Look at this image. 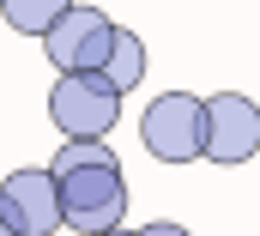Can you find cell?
Returning <instances> with one entry per match:
<instances>
[{"label": "cell", "mask_w": 260, "mask_h": 236, "mask_svg": "<svg viewBox=\"0 0 260 236\" xmlns=\"http://www.w3.org/2000/svg\"><path fill=\"white\" fill-rule=\"evenodd\" d=\"M61 182V218L67 230L79 236H103L121 230L127 218V182H121V164H85V170H67Z\"/></svg>", "instance_id": "1"}, {"label": "cell", "mask_w": 260, "mask_h": 236, "mask_svg": "<svg viewBox=\"0 0 260 236\" xmlns=\"http://www.w3.org/2000/svg\"><path fill=\"white\" fill-rule=\"evenodd\" d=\"M139 145L157 164H194V158H206V97H188V91L151 97L145 115H139Z\"/></svg>", "instance_id": "2"}, {"label": "cell", "mask_w": 260, "mask_h": 236, "mask_svg": "<svg viewBox=\"0 0 260 236\" xmlns=\"http://www.w3.org/2000/svg\"><path fill=\"white\" fill-rule=\"evenodd\" d=\"M49 121L67 139H103L121 121V91L103 73H61L49 91Z\"/></svg>", "instance_id": "3"}, {"label": "cell", "mask_w": 260, "mask_h": 236, "mask_svg": "<svg viewBox=\"0 0 260 236\" xmlns=\"http://www.w3.org/2000/svg\"><path fill=\"white\" fill-rule=\"evenodd\" d=\"M43 49L55 61V73H103L109 67V49H115V18L103 6H79L61 12V24L43 37Z\"/></svg>", "instance_id": "4"}, {"label": "cell", "mask_w": 260, "mask_h": 236, "mask_svg": "<svg viewBox=\"0 0 260 236\" xmlns=\"http://www.w3.org/2000/svg\"><path fill=\"white\" fill-rule=\"evenodd\" d=\"M260 152V103L242 91L206 97V158L212 164H248Z\"/></svg>", "instance_id": "5"}, {"label": "cell", "mask_w": 260, "mask_h": 236, "mask_svg": "<svg viewBox=\"0 0 260 236\" xmlns=\"http://www.w3.org/2000/svg\"><path fill=\"white\" fill-rule=\"evenodd\" d=\"M0 206H6V218L18 224V236H55V230H67L61 182L49 176V164H43V170H12V176L0 182Z\"/></svg>", "instance_id": "6"}, {"label": "cell", "mask_w": 260, "mask_h": 236, "mask_svg": "<svg viewBox=\"0 0 260 236\" xmlns=\"http://www.w3.org/2000/svg\"><path fill=\"white\" fill-rule=\"evenodd\" d=\"M145 67H151V61H145V37H139V31H127V24H115V49H109V67H103V79H109V85L127 97L133 85L145 79Z\"/></svg>", "instance_id": "7"}, {"label": "cell", "mask_w": 260, "mask_h": 236, "mask_svg": "<svg viewBox=\"0 0 260 236\" xmlns=\"http://www.w3.org/2000/svg\"><path fill=\"white\" fill-rule=\"evenodd\" d=\"M61 12H73V0H0V18L18 37H49L61 24Z\"/></svg>", "instance_id": "8"}, {"label": "cell", "mask_w": 260, "mask_h": 236, "mask_svg": "<svg viewBox=\"0 0 260 236\" xmlns=\"http://www.w3.org/2000/svg\"><path fill=\"white\" fill-rule=\"evenodd\" d=\"M85 164H115V152L103 139H67L61 152L49 158V176H67V170H85Z\"/></svg>", "instance_id": "9"}, {"label": "cell", "mask_w": 260, "mask_h": 236, "mask_svg": "<svg viewBox=\"0 0 260 236\" xmlns=\"http://www.w3.org/2000/svg\"><path fill=\"white\" fill-rule=\"evenodd\" d=\"M133 236H194L188 224H170V218H151L145 230H133Z\"/></svg>", "instance_id": "10"}, {"label": "cell", "mask_w": 260, "mask_h": 236, "mask_svg": "<svg viewBox=\"0 0 260 236\" xmlns=\"http://www.w3.org/2000/svg\"><path fill=\"white\" fill-rule=\"evenodd\" d=\"M0 236H18V224L6 218V206H0Z\"/></svg>", "instance_id": "11"}, {"label": "cell", "mask_w": 260, "mask_h": 236, "mask_svg": "<svg viewBox=\"0 0 260 236\" xmlns=\"http://www.w3.org/2000/svg\"><path fill=\"white\" fill-rule=\"evenodd\" d=\"M103 236H133V230H103Z\"/></svg>", "instance_id": "12"}]
</instances>
